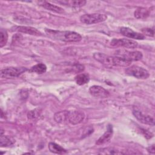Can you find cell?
<instances>
[{
    "mask_svg": "<svg viewBox=\"0 0 155 155\" xmlns=\"http://www.w3.org/2000/svg\"><path fill=\"white\" fill-rule=\"evenodd\" d=\"M48 148L50 152L54 154H62L67 153V150L65 149L54 142H50L48 145Z\"/></svg>",
    "mask_w": 155,
    "mask_h": 155,
    "instance_id": "e0dca14e",
    "label": "cell"
},
{
    "mask_svg": "<svg viewBox=\"0 0 155 155\" xmlns=\"http://www.w3.org/2000/svg\"><path fill=\"white\" fill-rule=\"evenodd\" d=\"M85 119V114L83 111L74 110V111H69L68 116V121L73 124L76 125L81 123Z\"/></svg>",
    "mask_w": 155,
    "mask_h": 155,
    "instance_id": "9c48e42d",
    "label": "cell"
},
{
    "mask_svg": "<svg viewBox=\"0 0 155 155\" xmlns=\"http://www.w3.org/2000/svg\"><path fill=\"white\" fill-rule=\"evenodd\" d=\"M27 70L26 67H11L2 69L1 70V77L2 78H16L25 72Z\"/></svg>",
    "mask_w": 155,
    "mask_h": 155,
    "instance_id": "5b68a950",
    "label": "cell"
},
{
    "mask_svg": "<svg viewBox=\"0 0 155 155\" xmlns=\"http://www.w3.org/2000/svg\"><path fill=\"white\" fill-rule=\"evenodd\" d=\"M38 4L42 6V7H44V8L48 10H50V11H51V12H55V13H64V10L63 8H62L61 7H59V6H57V5H55L54 4H52L48 2H47V1H39Z\"/></svg>",
    "mask_w": 155,
    "mask_h": 155,
    "instance_id": "5bb4252c",
    "label": "cell"
},
{
    "mask_svg": "<svg viewBox=\"0 0 155 155\" xmlns=\"http://www.w3.org/2000/svg\"><path fill=\"white\" fill-rule=\"evenodd\" d=\"M8 40V33L6 30L1 28L0 30V47H3Z\"/></svg>",
    "mask_w": 155,
    "mask_h": 155,
    "instance_id": "603a6c76",
    "label": "cell"
},
{
    "mask_svg": "<svg viewBox=\"0 0 155 155\" xmlns=\"http://www.w3.org/2000/svg\"><path fill=\"white\" fill-rule=\"evenodd\" d=\"M47 70V67L45 64L40 63V64H38L35 65L34 66H33L31 69H30V71L32 72H35L38 74H42L44 73Z\"/></svg>",
    "mask_w": 155,
    "mask_h": 155,
    "instance_id": "7402d4cb",
    "label": "cell"
},
{
    "mask_svg": "<svg viewBox=\"0 0 155 155\" xmlns=\"http://www.w3.org/2000/svg\"><path fill=\"white\" fill-rule=\"evenodd\" d=\"M94 131V129L92 127L88 126L82 128V131H79V136L81 138L85 137L89 135H90Z\"/></svg>",
    "mask_w": 155,
    "mask_h": 155,
    "instance_id": "cb8c5ba5",
    "label": "cell"
},
{
    "mask_svg": "<svg viewBox=\"0 0 155 155\" xmlns=\"http://www.w3.org/2000/svg\"><path fill=\"white\" fill-rule=\"evenodd\" d=\"M142 31V34H143V35H147L148 36H154V28H143L141 30Z\"/></svg>",
    "mask_w": 155,
    "mask_h": 155,
    "instance_id": "d4e9b609",
    "label": "cell"
},
{
    "mask_svg": "<svg viewBox=\"0 0 155 155\" xmlns=\"http://www.w3.org/2000/svg\"><path fill=\"white\" fill-rule=\"evenodd\" d=\"M114 56L121 57L131 62L139 61L143 57L142 53L139 51H128L125 49L117 50L114 53Z\"/></svg>",
    "mask_w": 155,
    "mask_h": 155,
    "instance_id": "7a4b0ae2",
    "label": "cell"
},
{
    "mask_svg": "<svg viewBox=\"0 0 155 155\" xmlns=\"http://www.w3.org/2000/svg\"><path fill=\"white\" fill-rule=\"evenodd\" d=\"M110 44L113 47H123L128 48H135L138 45L137 42L126 38H114L111 41Z\"/></svg>",
    "mask_w": 155,
    "mask_h": 155,
    "instance_id": "8992f818",
    "label": "cell"
},
{
    "mask_svg": "<svg viewBox=\"0 0 155 155\" xmlns=\"http://www.w3.org/2000/svg\"><path fill=\"white\" fill-rule=\"evenodd\" d=\"M89 92L93 96L98 98H106L110 95L108 91L100 85H93L90 87Z\"/></svg>",
    "mask_w": 155,
    "mask_h": 155,
    "instance_id": "30bf717a",
    "label": "cell"
},
{
    "mask_svg": "<svg viewBox=\"0 0 155 155\" xmlns=\"http://www.w3.org/2000/svg\"><path fill=\"white\" fill-rule=\"evenodd\" d=\"M56 2L64 4L65 5H68L72 7H81L85 5L86 1L84 0H75V1H56Z\"/></svg>",
    "mask_w": 155,
    "mask_h": 155,
    "instance_id": "ac0fdd59",
    "label": "cell"
},
{
    "mask_svg": "<svg viewBox=\"0 0 155 155\" xmlns=\"http://www.w3.org/2000/svg\"><path fill=\"white\" fill-rule=\"evenodd\" d=\"M36 113H37V111H36L35 110L30 111L28 114V119H34V118L36 117H37Z\"/></svg>",
    "mask_w": 155,
    "mask_h": 155,
    "instance_id": "4316f807",
    "label": "cell"
},
{
    "mask_svg": "<svg viewBox=\"0 0 155 155\" xmlns=\"http://www.w3.org/2000/svg\"><path fill=\"white\" fill-rule=\"evenodd\" d=\"M93 58L95 60L102 64L106 68H111L114 66L113 57L108 56L102 53H94Z\"/></svg>",
    "mask_w": 155,
    "mask_h": 155,
    "instance_id": "52a82bcc",
    "label": "cell"
},
{
    "mask_svg": "<svg viewBox=\"0 0 155 155\" xmlns=\"http://www.w3.org/2000/svg\"><path fill=\"white\" fill-rule=\"evenodd\" d=\"M15 140L13 139L12 137L5 136L2 134H1L0 137V145L1 147H10L13 145L15 142Z\"/></svg>",
    "mask_w": 155,
    "mask_h": 155,
    "instance_id": "ffe728a7",
    "label": "cell"
},
{
    "mask_svg": "<svg viewBox=\"0 0 155 155\" xmlns=\"http://www.w3.org/2000/svg\"><path fill=\"white\" fill-rule=\"evenodd\" d=\"M74 80L78 85H82L88 82L90 77L87 73H81L75 76Z\"/></svg>",
    "mask_w": 155,
    "mask_h": 155,
    "instance_id": "44dd1931",
    "label": "cell"
},
{
    "mask_svg": "<svg viewBox=\"0 0 155 155\" xmlns=\"http://www.w3.org/2000/svg\"><path fill=\"white\" fill-rule=\"evenodd\" d=\"M14 28L15 31L31 35L39 36L42 34L41 31H39L38 29L30 26H17L15 27Z\"/></svg>",
    "mask_w": 155,
    "mask_h": 155,
    "instance_id": "7c38bea8",
    "label": "cell"
},
{
    "mask_svg": "<svg viewBox=\"0 0 155 155\" xmlns=\"http://www.w3.org/2000/svg\"><path fill=\"white\" fill-rule=\"evenodd\" d=\"M125 73L140 79H145L150 76V73L146 69L136 65H133L127 68Z\"/></svg>",
    "mask_w": 155,
    "mask_h": 155,
    "instance_id": "3957f363",
    "label": "cell"
},
{
    "mask_svg": "<svg viewBox=\"0 0 155 155\" xmlns=\"http://www.w3.org/2000/svg\"><path fill=\"white\" fill-rule=\"evenodd\" d=\"M68 112L69 111H61L57 112L55 113L54 116V119L55 121L58 123L64 122L65 121L68 120Z\"/></svg>",
    "mask_w": 155,
    "mask_h": 155,
    "instance_id": "d6986e66",
    "label": "cell"
},
{
    "mask_svg": "<svg viewBox=\"0 0 155 155\" xmlns=\"http://www.w3.org/2000/svg\"><path fill=\"white\" fill-rule=\"evenodd\" d=\"M101 154H127V150H119L114 147L104 148L99 150L98 152Z\"/></svg>",
    "mask_w": 155,
    "mask_h": 155,
    "instance_id": "2e32d148",
    "label": "cell"
},
{
    "mask_svg": "<svg viewBox=\"0 0 155 155\" xmlns=\"http://www.w3.org/2000/svg\"><path fill=\"white\" fill-rule=\"evenodd\" d=\"M73 69L76 71V72H80L84 70V66L83 65L81 64H76L75 65H73Z\"/></svg>",
    "mask_w": 155,
    "mask_h": 155,
    "instance_id": "484cf974",
    "label": "cell"
},
{
    "mask_svg": "<svg viewBox=\"0 0 155 155\" xmlns=\"http://www.w3.org/2000/svg\"><path fill=\"white\" fill-rule=\"evenodd\" d=\"M133 114L134 117L141 123L151 126L154 125V119L151 116L145 114L137 109H134L133 110Z\"/></svg>",
    "mask_w": 155,
    "mask_h": 155,
    "instance_id": "ba28073f",
    "label": "cell"
},
{
    "mask_svg": "<svg viewBox=\"0 0 155 155\" xmlns=\"http://www.w3.org/2000/svg\"><path fill=\"white\" fill-rule=\"evenodd\" d=\"M148 152L150 154H154L155 153V148H154V145H152L150 147H148L147 148Z\"/></svg>",
    "mask_w": 155,
    "mask_h": 155,
    "instance_id": "83f0119b",
    "label": "cell"
},
{
    "mask_svg": "<svg viewBox=\"0 0 155 155\" xmlns=\"http://www.w3.org/2000/svg\"><path fill=\"white\" fill-rule=\"evenodd\" d=\"M150 15V10L145 7H139L137 8L134 13V17L137 19H146Z\"/></svg>",
    "mask_w": 155,
    "mask_h": 155,
    "instance_id": "9a60e30c",
    "label": "cell"
},
{
    "mask_svg": "<svg viewBox=\"0 0 155 155\" xmlns=\"http://www.w3.org/2000/svg\"><path fill=\"white\" fill-rule=\"evenodd\" d=\"M107 19V16L102 13H91L85 14L80 17L81 22L85 24H94L105 21Z\"/></svg>",
    "mask_w": 155,
    "mask_h": 155,
    "instance_id": "277c9868",
    "label": "cell"
},
{
    "mask_svg": "<svg viewBox=\"0 0 155 155\" xmlns=\"http://www.w3.org/2000/svg\"><path fill=\"white\" fill-rule=\"evenodd\" d=\"M113 132L112 127L111 125H108L107 130L97 140L96 144L97 145H101L108 142L112 137Z\"/></svg>",
    "mask_w": 155,
    "mask_h": 155,
    "instance_id": "4fadbf2b",
    "label": "cell"
},
{
    "mask_svg": "<svg viewBox=\"0 0 155 155\" xmlns=\"http://www.w3.org/2000/svg\"><path fill=\"white\" fill-rule=\"evenodd\" d=\"M120 33L129 38L134 39H139L142 40L145 39V36L140 33L134 31L131 28L127 27H122L120 28Z\"/></svg>",
    "mask_w": 155,
    "mask_h": 155,
    "instance_id": "8fae6325",
    "label": "cell"
},
{
    "mask_svg": "<svg viewBox=\"0 0 155 155\" xmlns=\"http://www.w3.org/2000/svg\"><path fill=\"white\" fill-rule=\"evenodd\" d=\"M46 34L51 38L64 42H79L82 39V36L73 31H59L51 29H45Z\"/></svg>",
    "mask_w": 155,
    "mask_h": 155,
    "instance_id": "6da1fadb",
    "label": "cell"
}]
</instances>
